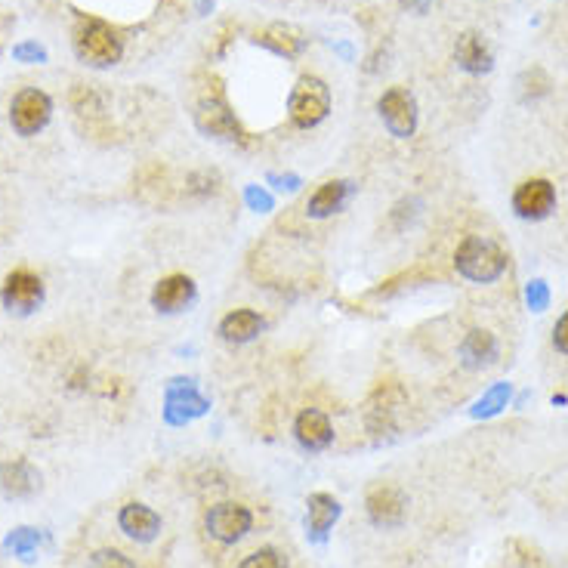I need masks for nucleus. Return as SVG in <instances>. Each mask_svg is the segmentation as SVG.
Masks as SVG:
<instances>
[{
    "label": "nucleus",
    "mask_w": 568,
    "mask_h": 568,
    "mask_svg": "<svg viewBox=\"0 0 568 568\" xmlns=\"http://www.w3.org/2000/svg\"><path fill=\"white\" fill-rule=\"evenodd\" d=\"M331 112V90L322 78H315V75H303L291 96H288V118L294 127L300 130H312L318 127Z\"/></svg>",
    "instance_id": "7ed1b4c3"
},
{
    "label": "nucleus",
    "mask_w": 568,
    "mask_h": 568,
    "mask_svg": "<svg viewBox=\"0 0 568 568\" xmlns=\"http://www.w3.org/2000/svg\"><path fill=\"white\" fill-rule=\"evenodd\" d=\"M0 300L10 312L28 315L44 303V281L31 269H13L0 284Z\"/></svg>",
    "instance_id": "6e6552de"
},
{
    "label": "nucleus",
    "mask_w": 568,
    "mask_h": 568,
    "mask_svg": "<svg viewBox=\"0 0 568 568\" xmlns=\"http://www.w3.org/2000/svg\"><path fill=\"white\" fill-rule=\"evenodd\" d=\"M118 528L124 531V535L136 544H149L161 535V516L146 507V504H139V501H130L118 510Z\"/></svg>",
    "instance_id": "ddd939ff"
},
{
    "label": "nucleus",
    "mask_w": 568,
    "mask_h": 568,
    "mask_svg": "<svg viewBox=\"0 0 568 568\" xmlns=\"http://www.w3.org/2000/svg\"><path fill=\"white\" fill-rule=\"evenodd\" d=\"M195 281L183 272H173L167 278H161L155 284V291H152V306L164 315H173V312H183L186 306L195 303Z\"/></svg>",
    "instance_id": "f8f14e48"
},
{
    "label": "nucleus",
    "mask_w": 568,
    "mask_h": 568,
    "mask_svg": "<svg viewBox=\"0 0 568 568\" xmlns=\"http://www.w3.org/2000/svg\"><path fill=\"white\" fill-rule=\"evenodd\" d=\"M553 349L559 355H568V309L559 315V322L553 325Z\"/></svg>",
    "instance_id": "c85d7f7f"
},
{
    "label": "nucleus",
    "mask_w": 568,
    "mask_h": 568,
    "mask_svg": "<svg viewBox=\"0 0 568 568\" xmlns=\"http://www.w3.org/2000/svg\"><path fill=\"white\" fill-rule=\"evenodd\" d=\"M377 112L383 127L393 133L396 139H408L417 130V99L405 90V87H389L380 99H377Z\"/></svg>",
    "instance_id": "423d86ee"
},
{
    "label": "nucleus",
    "mask_w": 568,
    "mask_h": 568,
    "mask_svg": "<svg viewBox=\"0 0 568 568\" xmlns=\"http://www.w3.org/2000/svg\"><path fill=\"white\" fill-rule=\"evenodd\" d=\"M217 331H220V340H226V343H235V346L251 343L263 331V315L254 312V309H232V312L223 315Z\"/></svg>",
    "instance_id": "a211bd4d"
},
{
    "label": "nucleus",
    "mask_w": 568,
    "mask_h": 568,
    "mask_svg": "<svg viewBox=\"0 0 568 568\" xmlns=\"http://www.w3.org/2000/svg\"><path fill=\"white\" fill-rule=\"evenodd\" d=\"M553 207H556V189H553L550 180H544V176L519 183L516 192H513V210L522 220H531V223L547 220L553 213Z\"/></svg>",
    "instance_id": "1a4fd4ad"
},
{
    "label": "nucleus",
    "mask_w": 568,
    "mask_h": 568,
    "mask_svg": "<svg viewBox=\"0 0 568 568\" xmlns=\"http://www.w3.org/2000/svg\"><path fill=\"white\" fill-rule=\"evenodd\" d=\"M220 189V176L217 173H210V170H201V173H192L189 180H186V195H213Z\"/></svg>",
    "instance_id": "a878e982"
},
{
    "label": "nucleus",
    "mask_w": 568,
    "mask_h": 568,
    "mask_svg": "<svg viewBox=\"0 0 568 568\" xmlns=\"http://www.w3.org/2000/svg\"><path fill=\"white\" fill-rule=\"evenodd\" d=\"M68 99H71V112H75L87 127H96L99 121H105V102L90 84H78Z\"/></svg>",
    "instance_id": "4be33fe9"
},
{
    "label": "nucleus",
    "mask_w": 568,
    "mask_h": 568,
    "mask_svg": "<svg viewBox=\"0 0 568 568\" xmlns=\"http://www.w3.org/2000/svg\"><path fill=\"white\" fill-rule=\"evenodd\" d=\"M510 383H494V386H488L485 393H482V399L473 405V417H494V414H501L507 405H510Z\"/></svg>",
    "instance_id": "5701e85b"
},
{
    "label": "nucleus",
    "mask_w": 568,
    "mask_h": 568,
    "mask_svg": "<svg viewBox=\"0 0 568 568\" xmlns=\"http://www.w3.org/2000/svg\"><path fill=\"white\" fill-rule=\"evenodd\" d=\"M238 568H291V565H288V556H284L281 550H275V547H260V550H254V553H247V556L238 562Z\"/></svg>",
    "instance_id": "b1692460"
},
{
    "label": "nucleus",
    "mask_w": 568,
    "mask_h": 568,
    "mask_svg": "<svg viewBox=\"0 0 568 568\" xmlns=\"http://www.w3.org/2000/svg\"><path fill=\"white\" fill-rule=\"evenodd\" d=\"M7 547H10L16 556L31 559V553L38 550V531H34V528H16L13 535L7 538Z\"/></svg>",
    "instance_id": "393cba45"
},
{
    "label": "nucleus",
    "mask_w": 568,
    "mask_h": 568,
    "mask_svg": "<svg viewBox=\"0 0 568 568\" xmlns=\"http://www.w3.org/2000/svg\"><path fill=\"white\" fill-rule=\"evenodd\" d=\"M50 115H53V99L38 87L19 90L10 102V124L19 136L41 133L50 124Z\"/></svg>",
    "instance_id": "20e7f679"
},
{
    "label": "nucleus",
    "mask_w": 568,
    "mask_h": 568,
    "mask_svg": "<svg viewBox=\"0 0 568 568\" xmlns=\"http://www.w3.org/2000/svg\"><path fill=\"white\" fill-rule=\"evenodd\" d=\"M195 121L207 136H217V139H241V127L235 121V112L229 109V102L220 90H204L198 99V109H195Z\"/></svg>",
    "instance_id": "0eeeda50"
},
{
    "label": "nucleus",
    "mask_w": 568,
    "mask_h": 568,
    "mask_svg": "<svg viewBox=\"0 0 568 568\" xmlns=\"http://www.w3.org/2000/svg\"><path fill=\"white\" fill-rule=\"evenodd\" d=\"M337 519H340V501L334 494H325V491L309 494V501H306V535L312 541H325Z\"/></svg>",
    "instance_id": "4468645a"
},
{
    "label": "nucleus",
    "mask_w": 568,
    "mask_h": 568,
    "mask_svg": "<svg viewBox=\"0 0 568 568\" xmlns=\"http://www.w3.org/2000/svg\"><path fill=\"white\" fill-rule=\"evenodd\" d=\"M41 485V473L34 470L28 460H10L0 467V491L7 497H28Z\"/></svg>",
    "instance_id": "6ab92c4d"
},
{
    "label": "nucleus",
    "mask_w": 568,
    "mask_h": 568,
    "mask_svg": "<svg viewBox=\"0 0 568 568\" xmlns=\"http://www.w3.org/2000/svg\"><path fill=\"white\" fill-rule=\"evenodd\" d=\"M368 519L377 528H399L408 513V497L399 485H374L365 497Z\"/></svg>",
    "instance_id": "9d476101"
},
{
    "label": "nucleus",
    "mask_w": 568,
    "mask_h": 568,
    "mask_svg": "<svg viewBox=\"0 0 568 568\" xmlns=\"http://www.w3.org/2000/svg\"><path fill=\"white\" fill-rule=\"evenodd\" d=\"M71 44H75L78 59L93 65V68H109V65L121 62V56H124L121 34L109 22H102L96 16H81L75 22Z\"/></svg>",
    "instance_id": "f257e3e1"
},
{
    "label": "nucleus",
    "mask_w": 568,
    "mask_h": 568,
    "mask_svg": "<svg viewBox=\"0 0 568 568\" xmlns=\"http://www.w3.org/2000/svg\"><path fill=\"white\" fill-rule=\"evenodd\" d=\"M399 408V399H393V389L389 386H380L377 393L368 399V408H365V423L371 433H386L393 430V414Z\"/></svg>",
    "instance_id": "412c9836"
},
{
    "label": "nucleus",
    "mask_w": 568,
    "mask_h": 568,
    "mask_svg": "<svg viewBox=\"0 0 568 568\" xmlns=\"http://www.w3.org/2000/svg\"><path fill=\"white\" fill-rule=\"evenodd\" d=\"M349 198H352V183L349 180H328L309 195L306 213L312 220H328V217H334V213H340L346 207Z\"/></svg>",
    "instance_id": "2eb2a0df"
},
{
    "label": "nucleus",
    "mask_w": 568,
    "mask_h": 568,
    "mask_svg": "<svg viewBox=\"0 0 568 568\" xmlns=\"http://www.w3.org/2000/svg\"><path fill=\"white\" fill-rule=\"evenodd\" d=\"M294 436L300 442L303 451H325L331 448L334 442V423L325 411H318V408H303L294 420Z\"/></svg>",
    "instance_id": "9b49d317"
},
{
    "label": "nucleus",
    "mask_w": 568,
    "mask_h": 568,
    "mask_svg": "<svg viewBox=\"0 0 568 568\" xmlns=\"http://www.w3.org/2000/svg\"><path fill=\"white\" fill-rule=\"evenodd\" d=\"M454 62L464 71H470V75H488L491 65H494V56H491V47L485 44L482 34L464 31L454 44Z\"/></svg>",
    "instance_id": "dca6fc26"
},
{
    "label": "nucleus",
    "mask_w": 568,
    "mask_h": 568,
    "mask_svg": "<svg viewBox=\"0 0 568 568\" xmlns=\"http://www.w3.org/2000/svg\"><path fill=\"white\" fill-rule=\"evenodd\" d=\"M204 528L213 541L220 544H238L241 538H247V531L254 528V513L247 510L244 504L235 501H223V504H213L204 513Z\"/></svg>",
    "instance_id": "39448f33"
},
{
    "label": "nucleus",
    "mask_w": 568,
    "mask_h": 568,
    "mask_svg": "<svg viewBox=\"0 0 568 568\" xmlns=\"http://www.w3.org/2000/svg\"><path fill=\"white\" fill-rule=\"evenodd\" d=\"M257 44H263L266 50H272L275 56H284V59H294V56H300L303 53V47H306V38L297 31V28H291V25H269L260 38H257Z\"/></svg>",
    "instance_id": "aec40b11"
},
{
    "label": "nucleus",
    "mask_w": 568,
    "mask_h": 568,
    "mask_svg": "<svg viewBox=\"0 0 568 568\" xmlns=\"http://www.w3.org/2000/svg\"><path fill=\"white\" fill-rule=\"evenodd\" d=\"M247 204H251L254 210H260V213H266V210H272V198L263 192V189H257V186H251L247 189Z\"/></svg>",
    "instance_id": "2f4dec72"
},
{
    "label": "nucleus",
    "mask_w": 568,
    "mask_h": 568,
    "mask_svg": "<svg viewBox=\"0 0 568 568\" xmlns=\"http://www.w3.org/2000/svg\"><path fill=\"white\" fill-rule=\"evenodd\" d=\"M13 56H16L19 62H44V59H47L44 47H38V44H19V47L13 50Z\"/></svg>",
    "instance_id": "c756f323"
},
{
    "label": "nucleus",
    "mask_w": 568,
    "mask_h": 568,
    "mask_svg": "<svg viewBox=\"0 0 568 568\" xmlns=\"http://www.w3.org/2000/svg\"><path fill=\"white\" fill-rule=\"evenodd\" d=\"M510 260L507 251L497 241L482 238V235H467L454 251V269L467 281L476 284H491L507 272Z\"/></svg>",
    "instance_id": "f03ea898"
},
{
    "label": "nucleus",
    "mask_w": 568,
    "mask_h": 568,
    "mask_svg": "<svg viewBox=\"0 0 568 568\" xmlns=\"http://www.w3.org/2000/svg\"><path fill=\"white\" fill-rule=\"evenodd\" d=\"M399 4L408 10V13H417V16H423L426 10L433 7V0H399Z\"/></svg>",
    "instance_id": "473e14b6"
},
{
    "label": "nucleus",
    "mask_w": 568,
    "mask_h": 568,
    "mask_svg": "<svg viewBox=\"0 0 568 568\" xmlns=\"http://www.w3.org/2000/svg\"><path fill=\"white\" fill-rule=\"evenodd\" d=\"M497 362V337L485 328H473L460 343V365L470 371H482Z\"/></svg>",
    "instance_id": "f3484780"
},
{
    "label": "nucleus",
    "mask_w": 568,
    "mask_h": 568,
    "mask_svg": "<svg viewBox=\"0 0 568 568\" xmlns=\"http://www.w3.org/2000/svg\"><path fill=\"white\" fill-rule=\"evenodd\" d=\"M525 300H528V309L544 312V309L550 306V291H547V281H541V278L528 281V288H525Z\"/></svg>",
    "instance_id": "cd10ccee"
},
{
    "label": "nucleus",
    "mask_w": 568,
    "mask_h": 568,
    "mask_svg": "<svg viewBox=\"0 0 568 568\" xmlns=\"http://www.w3.org/2000/svg\"><path fill=\"white\" fill-rule=\"evenodd\" d=\"M516 550L522 553V556H519L522 568H544V559H541V553H538L535 547H528V544H516Z\"/></svg>",
    "instance_id": "7c9ffc66"
},
{
    "label": "nucleus",
    "mask_w": 568,
    "mask_h": 568,
    "mask_svg": "<svg viewBox=\"0 0 568 568\" xmlns=\"http://www.w3.org/2000/svg\"><path fill=\"white\" fill-rule=\"evenodd\" d=\"M90 568H136L130 556H124L115 547H102L90 556Z\"/></svg>",
    "instance_id": "bb28decb"
}]
</instances>
